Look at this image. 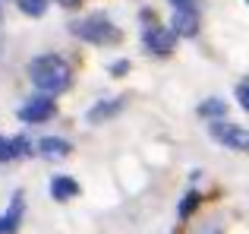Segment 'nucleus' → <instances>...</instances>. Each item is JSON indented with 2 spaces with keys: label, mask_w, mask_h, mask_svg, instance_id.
Instances as JSON below:
<instances>
[{
  "label": "nucleus",
  "mask_w": 249,
  "mask_h": 234,
  "mask_svg": "<svg viewBox=\"0 0 249 234\" xmlns=\"http://www.w3.org/2000/svg\"><path fill=\"white\" fill-rule=\"evenodd\" d=\"M10 142H13V155H16V158H19V155H29V152H32L25 136H16V139H10Z\"/></svg>",
  "instance_id": "4468645a"
},
{
  "label": "nucleus",
  "mask_w": 249,
  "mask_h": 234,
  "mask_svg": "<svg viewBox=\"0 0 249 234\" xmlns=\"http://www.w3.org/2000/svg\"><path fill=\"white\" fill-rule=\"evenodd\" d=\"M10 158H16V155H13V142L0 136V161H10Z\"/></svg>",
  "instance_id": "f3484780"
},
{
  "label": "nucleus",
  "mask_w": 249,
  "mask_h": 234,
  "mask_svg": "<svg viewBox=\"0 0 249 234\" xmlns=\"http://www.w3.org/2000/svg\"><path fill=\"white\" fill-rule=\"evenodd\" d=\"M199 32V10H174V35L193 38Z\"/></svg>",
  "instance_id": "6e6552de"
},
{
  "label": "nucleus",
  "mask_w": 249,
  "mask_h": 234,
  "mask_svg": "<svg viewBox=\"0 0 249 234\" xmlns=\"http://www.w3.org/2000/svg\"><path fill=\"white\" fill-rule=\"evenodd\" d=\"M70 149L73 146H70L67 139H60V136H48V139L38 142V152H41L44 158H67Z\"/></svg>",
  "instance_id": "1a4fd4ad"
},
{
  "label": "nucleus",
  "mask_w": 249,
  "mask_h": 234,
  "mask_svg": "<svg viewBox=\"0 0 249 234\" xmlns=\"http://www.w3.org/2000/svg\"><path fill=\"white\" fill-rule=\"evenodd\" d=\"M79 193H82L79 180L67 177V174H57V177L51 180V196H54L57 203H70V199H76Z\"/></svg>",
  "instance_id": "0eeeda50"
},
{
  "label": "nucleus",
  "mask_w": 249,
  "mask_h": 234,
  "mask_svg": "<svg viewBox=\"0 0 249 234\" xmlns=\"http://www.w3.org/2000/svg\"><path fill=\"white\" fill-rule=\"evenodd\" d=\"M199 117H208V120H221V117H227V101L224 98H205L199 105Z\"/></svg>",
  "instance_id": "9b49d317"
},
{
  "label": "nucleus",
  "mask_w": 249,
  "mask_h": 234,
  "mask_svg": "<svg viewBox=\"0 0 249 234\" xmlns=\"http://www.w3.org/2000/svg\"><path fill=\"white\" fill-rule=\"evenodd\" d=\"M57 114V105H54V95H35V98H29L22 108H19V120L25 123H44L51 120V117Z\"/></svg>",
  "instance_id": "20e7f679"
},
{
  "label": "nucleus",
  "mask_w": 249,
  "mask_h": 234,
  "mask_svg": "<svg viewBox=\"0 0 249 234\" xmlns=\"http://www.w3.org/2000/svg\"><path fill=\"white\" fill-rule=\"evenodd\" d=\"M22 212H25L22 193H13V199H10V206H6V212L0 215V234H16L19 225H22Z\"/></svg>",
  "instance_id": "423d86ee"
},
{
  "label": "nucleus",
  "mask_w": 249,
  "mask_h": 234,
  "mask_svg": "<svg viewBox=\"0 0 249 234\" xmlns=\"http://www.w3.org/2000/svg\"><path fill=\"white\" fill-rule=\"evenodd\" d=\"M142 44H145V51H152V54L164 57V54H170V51H174V44H177V35H174V29L148 25V29L142 32Z\"/></svg>",
  "instance_id": "39448f33"
},
{
  "label": "nucleus",
  "mask_w": 249,
  "mask_h": 234,
  "mask_svg": "<svg viewBox=\"0 0 249 234\" xmlns=\"http://www.w3.org/2000/svg\"><path fill=\"white\" fill-rule=\"evenodd\" d=\"M107 70H110V76H126L129 73V60H114Z\"/></svg>",
  "instance_id": "dca6fc26"
},
{
  "label": "nucleus",
  "mask_w": 249,
  "mask_h": 234,
  "mask_svg": "<svg viewBox=\"0 0 249 234\" xmlns=\"http://www.w3.org/2000/svg\"><path fill=\"white\" fill-rule=\"evenodd\" d=\"M174 10H199V0H170Z\"/></svg>",
  "instance_id": "a211bd4d"
},
{
  "label": "nucleus",
  "mask_w": 249,
  "mask_h": 234,
  "mask_svg": "<svg viewBox=\"0 0 249 234\" xmlns=\"http://www.w3.org/2000/svg\"><path fill=\"white\" fill-rule=\"evenodd\" d=\"M70 32H73L76 38H82V41H89V44H98V48L120 41V29H117V25L110 22L107 16H89V19H79V22L70 25Z\"/></svg>",
  "instance_id": "f03ea898"
},
{
  "label": "nucleus",
  "mask_w": 249,
  "mask_h": 234,
  "mask_svg": "<svg viewBox=\"0 0 249 234\" xmlns=\"http://www.w3.org/2000/svg\"><path fill=\"white\" fill-rule=\"evenodd\" d=\"M117 111H123V98H110V101H98L95 108L89 111V120L91 123H104V120H110Z\"/></svg>",
  "instance_id": "9d476101"
},
{
  "label": "nucleus",
  "mask_w": 249,
  "mask_h": 234,
  "mask_svg": "<svg viewBox=\"0 0 249 234\" xmlns=\"http://www.w3.org/2000/svg\"><path fill=\"white\" fill-rule=\"evenodd\" d=\"M199 193H186V199H183V203H180V218H189V215H193V212H196V206H199Z\"/></svg>",
  "instance_id": "ddd939ff"
},
{
  "label": "nucleus",
  "mask_w": 249,
  "mask_h": 234,
  "mask_svg": "<svg viewBox=\"0 0 249 234\" xmlns=\"http://www.w3.org/2000/svg\"><path fill=\"white\" fill-rule=\"evenodd\" d=\"M237 105L243 108V111L249 108V86H246V82H240V86H237Z\"/></svg>",
  "instance_id": "2eb2a0df"
},
{
  "label": "nucleus",
  "mask_w": 249,
  "mask_h": 234,
  "mask_svg": "<svg viewBox=\"0 0 249 234\" xmlns=\"http://www.w3.org/2000/svg\"><path fill=\"white\" fill-rule=\"evenodd\" d=\"M29 79L35 82L38 92L44 95H60L73 82V67L63 60L60 54H38L29 63Z\"/></svg>",
  "instance_id": "f257e3e1"
},
{
  "label": "nucleus",
  "mask_w": 249,
  "mask_h": 234,
  "mask_svg": "<svg viewBox=\"0 0 249 234\" xmlns=\"http://www.w3.org/2000/svg\"><path fill=\"white\" fill-rule=\"evenodd\" d=\"M208 133H212V139H218L221 146L233 149V152H246L249 149V133L240 123H231V120H212V127H208Z\"/></svg>",
  "instance_id": "7ed1b4c3"
},
{
  "label": "nucleus",
  "mask_w": 249,
  "mask_h": 234,
  "mask_svg": "<svg viewBox=\"0 0 249 234\" xmlns=\"http://www.w3.org/2000/svg\"><path fill=\"white\" fill-rule=\"evenodd\" d=\"M16 6H19V10L25 13V16L38 19V16H44V13H48L51 0H16Z\"/></svg>",
  "instance_id": "f8f14e48"
}]
</instances>
